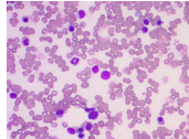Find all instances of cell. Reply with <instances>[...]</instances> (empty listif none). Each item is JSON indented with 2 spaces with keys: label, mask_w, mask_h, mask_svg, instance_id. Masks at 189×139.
I'll return each mask as SVG.
<instances>
[{
  "label": "cell",
  "mask_w": 189,
  "mask_h": 139,
  "mask_svg": "<svg viewBox=\"0 0 189 139\" xmlns=\"http://www.w3.org/2000/svg\"><path fill=\"white\" fill-rule=\"evenodd\" d=\"M98 112L96 109L88 113V119H90V120H95V119H98Z\"/></svg>",
  "instance_id": "6da1fadb"
},
{
  "label": "cell",
  "mask_w": 189,
  "mask_h": 139,
  "mask_svg": "<svg viewBox=\"0 0 189 139\" xmlns=\"http://www.w3.org/2000/svg\"><path fill=\"white\" fill-rule=\"evenodd\" d=\"M111 77V73L110 71H103L101 73V79L102 80H110Z\"/></svg>",
  "instance_id": "7a4b0ae2"
},
{
  "label": "cell",
  "mask_w": 189,
  "mask_h": 139,
  "mask_svg": "<svg viewBox=\"0 0 189 139\" xmlns=\"http://www.w3.org/2000/svg\"><path fill=\"white\" fill-rule=\"evenodd\" d=\"M84 129L88 130V131H91V130L93 129V125H92V123L86 121L85 124H84Z\"/></svg>",
  "instance_id": "3957f363"
},
{
  "label": "cell",
  "mask_w": 189,
  "mask_h": 139,
  "mask_svg": "<svg viewBox=\"0 0 189 139\" xmlns=\"http://www.w3.org/2000/svg\"><path fill=\"white\" fill-rule=\"evenodd\" d=\"M84 17H85V11H84V10H79V11H77V18L83 19Z\"/></svg>",
  "instance_id": "277c9868"
},
{
  "label": "cell",
  "mask_w": 189,
  "mask_h": 139,
  "mask_svg": "<svg viewBox=\"0 0 189 139\" xmlns=\"http://www.w3.org/2000/svg\"><path fill=\"white\" fill-rule=\"evenodd\" d=\"M55 115L58 116V117H62V116L64 115V110H63V109H57Z\"/></svg>",
  "instance_id": "5b68a950"
},
{
  "label": "cell",
  "mask_w": 189,
  "mask_h": 139,
  "mask_svg": "<svg viewBox=\"0 0 189 139\" xmlns=\"http://www.w3.org/2000/svg\"><path fill=\"white\" fill-rule=\"evenodd\" d=\"M80 59L79 58H72L71 59V64H73V65H76V64L79 63Z\"/></svg>",
  "instance_id": "8992f818"
},
{
  "label": "cell",
  "mask_w": 189,
  "mask_h": 139,
  "mask_svg": "<svg viewBox=\"0 0 189 139\" xmlns=\"http://www.w3.org/2000/svg\"><path fill=\"white\" fill-rule=\"evenodd\" d=\"M67 133L70 134V135H74V134L76 133V129H74V128H72V127H69L67 128Z\"/></svg>",
  "instance_id": "52a82bcc"
},
{
  "label": "cell",
  "mask_w": 189,
  "mask_h": 139,
  "mask_svg": "<svg viewBox=\"0 0 189 139\" xmlns=\"http://www.w3.org/2000/svg\"><path fill=\"white\" fill-rule=\"evenodd\" d=\"M98 70H100V67L98 65H94V66L92 67V72L94 73V74H96V73H98Z\"/></svg>",
  "instance_id": "ba28073f"
},
{
  "label": "cell",
  "mask_w": 189,
  "mask_h": 139,
  "mask_svg": "<svg viewBox=\"0 0 189 139\" xmlns=\"http://www.w3.org/2000/svg\"><path fill=\"white\" fill-rule=\"evenodd\" d=\"M157 121H158L159 125H164V123H165L164 118H163V117H158V118H157Z\"/></svg>",
  "instance_id": "9c48e42d"
},
{
  "label": "cell",
  "mask_w": 189,
  "mask_h": 139,
  "mask_svg": "<svg viewBox=\"0 0 189 139\" xmlns=\"http://www.w3.org/2000/svg\"><path fill=\"white\" fill-rule=\"evenodd\" d=\"M143 23H144V25L146 27V25H148V24H149V20H148L147 18H144L143 19Z\"/></svg>",
  "instance_id": "30bf717a"
},
{
  "label": "cell",
  "mask_w": 189,
  "mask_h": 139,
  "mask_svg": "<svg viewBox=\"0 0 189 139\" xmlns=\"http://www.w3.org/2000/svg\"><path fill=\"white\" fill-rule=\"evenodd\" d=\"M84 127H83V126H81V127H79L77 128V129H76V133L77 134H80V133H83V131H84Z\"/></svg>",
  "instance_id": "8fae6325"
},
{
  "label": "cell",
  "mask_w": 189,
  "mask_h": 139,
  "mask_svg": "<svg viewBox=\"0 0 189 139\" xmlns=\"http://www.w3.org/2000/svg\"><path fill=\"white\" fill-rule=\"evenodd\" d=\"M67 29H69V31H70V32H74V27H73V25H72V24H70Z\"/></svg>",
  "instance_id": "7c38bea8"
},
{
  "label": "cell",
  "mask_w": 189,
  "mask_h": 139,
  "mask_svg": "<svg viewBox=\"0 0 189 139\" xmlns=\"http://www.w3.org/2000/svg\"><path fill=\"white\" fill-rule=\"evenodd\" d=\"M142 32H143V33H146V32H148V29H147V27H143V28H142Z\"/></svg>",
  "instance_id": "4fadbf2b"
},
{
  "label": "cell",
  "mask_w": 189,
  "mask_h": 139,
  "mask_svg": "<svg viewBox=\"0 0 189 139\" xmlns=\"http://www.w3.org/2000/svg\"><path fill=\"white\" fill-rule=\"evenodd\" d=\"M94 107H92V108H84V110H85L86 113H90V112H92V110H94Z\"/></svg>",
  "instance_id": "5bb4252c"
},
{
  "label": "cell",
  "mask_w": 189,
  "mask_h": 139,
  "mask_svg": "<svg viewBox=\"0 0 189 139\" xmlns=\"http://www.w3.org/2000/svg\"><path fill=\"white\" fill-rule=\"evenodd\" d=\"M77 136H79L80 139H83V138H84V134H83V133H80V134H77Z\"/></svg>",
  "instance_id": "9a60e30c"
},
{
  "label": "cell",
  "mask_w": 189,
  "mask_h": 139,
  "mask_svg": "<svg viewBox=\"0 0 189 139\" xmlns=\"http://www.w3.org/2000/svg\"><path fill=\"white\" fill-rule=\"evenodd\" d=\"M162 23H163L162 20H157V22H156V24H157V25H160Z\"/></svg>",
  "instance_id": "2e32d148"
}]
</instances>
